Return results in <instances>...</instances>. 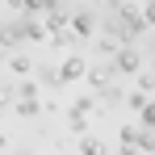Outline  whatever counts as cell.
I'll use <instances>...</instances> for the list:
<instances>
[{
  "label": "cell",
  "instance_id": "cell-1",
  "mask_svg": "<svg viewBox=\"0 0 155 155\" xmlns=\"http://www.w3.org/2000/svg\"><path fill=\"white\" fill-rule=\"evenodd\" d=\"M117 67H122V71H134V67H138V54H134V51H122Z\"/></svg>",
  "mask_w": 155,
  "mask_h": 155
},
{
  "label": "cell",
  "instance_id": "cell-2",
  "mask_svg": "<svg viewBox=\"0 0 155 155\" xmlns=\"http://www.w3.org/2000/svg\"><path fill=\"white\" fill-rule=\"evenodd\" d=\"M80 71H84V63H80V59H71V63L63 67V76H67V80H71V76H80Z\"/></svg>",
  "mask_w": 155,
  "mask_h": 155
},
{
  "label": "cell",
  "instance_id": "cell-3",
  "mask_svg": "<svg viewBox=\"0 0 155 155\" xmlns=\"http://www.w3.org/2000/svg\"><path fill=\"white\" fill-rule=\"evenodd\" d=\"M76 29H80V34H88V29H92V17H88V13H80V17H76Z\"/></svg>",
  "mask_w": 155,
  "mask_h": 155
},
{
  "label": "cell",
  "instance_id": "cell-4",
  "mask_svg": "<svg viewBox=\"0 0 155 155\" xmlns=\"http://www.w3.org/2000/svg\"><path fill=\"white\" fill-rule=\"evenodd\" d=\"M147 122H151V126H155V105H147Z\"/></svg>",
  "mask_w": 155,
  "mask_h": 155
}]
</instances>
